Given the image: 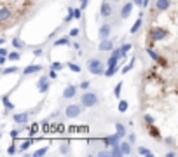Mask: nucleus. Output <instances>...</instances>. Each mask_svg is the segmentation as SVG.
Segmentation results:
<instances>
[{
  "instance_id": "36",
  "label": "nucleus",
  "mask_w": 178,
  "mask_h": 157,
  "mask_svg": "<svg viewBox=\"0 0 178 157\" xmlns=\"http://www.w3.org/2000/svg\"><path fill=\"white\" fill-rule=\"evenodd\" d=\"M45 154H47V147H44V148H39V150H35V152H33V156H35V157L45 156Z\"/></svg>"
},
{
  "instance_id": "13",
  "label": "nucleus",
  "mask_w": 178,
  "mask_h": 157,
  "mask_svg": "<svg viewBox=\"0 0 178 157\" xmlns=\"http://www.w3.org/2000/svg\"><path fill=\"white\" fill-rule=\"evenodd\" d=\"M98 49H99V51H103V53H107V51H112V49H114V40H110V39L101 40V42L98 44Z\"/></svg>"
},
{
  "instance_id": "25",
  "label": "nucleus",
  "mask_w": 178,
  "mask_h": 157,
  "mask_svg": "<svg viewBox=\"0 0 178 157\" xmlns=\"http://www.w3.org/2000/svg\"><path fill=\"white\" fill-rule=\"evenodd\" d=\"M138 154L140 156H147V157H154V154H152L147 147H138Z\"/></svg>"
},
{
  "instance_id": "29",
  "label": "nucleus",
  "mask_w": 178,
  "mask_h": 157,
  "mask_svg": "<svg viewBox=\"0 0 178 157\" xmlns=\"http://www.w3.org/2000/svg\"><path fill=\"white\" fill-rule=\"evenodd\" d=\"M117 61H119V58H117V56L110 54V58L107 59V66H117Z\"/></svg>"
},
{
  "instance_id": "33",
  "label": "nucleus",
  "mask_w": 178,
  "mask_h": 157,
  "mask_svg": "<svg viewBox=\"0 0 178 157\" xmlns=\"http://www.w3.org/2000/svg\"><path fill=\"white\" fill-rule=\"evenodd\" d=\"M120 93H122V82H119L117 86H115V89H114V96H115V98H120Z\"/></svg>"
},
{
  "instance_id": "17",
  "label": "nucleus",
  "mask_w": 178,
  "mask_h": 157,
  "mask_svg": "<svg viewBox=\"0 0 178 157\" xmlns=\"http://www.w3.org/2000/svg\"><path fill=\"white\" fill-rule=\"evenodd\" d=\"M39 72H42L40 65H30V66H26L23 70V75H32V73H39Z\"/></svg>"
},
{
  "instance_id": "2",
  "label": "nucleus",
  "mask_w": 178,
  "mask_h": 157,
  "mask_svg": "<svg viewBox=\"0 0 178 157\" xmlns=\"http://www.w3.org/2000/svg\"><path fill=\"white\" fill-rule=\"evenodd\" d=\"M9 21H14V12H12V9L9 5H2L0 7V23L4 24V28L9 26Z\"/></svg>"
},
{
  "instance_id": "43",
  "label": "nucleus",
  "mask_w": 178,
  "mask_h": 157,
  "mask_svg": "<svg viewBox=\"0 0 178 157\" xmlns=\"http://www.w3.org/2000/svg\"><path fill=\"white\" fill-rule=\"evenodd\" d=\"M143 119H145V122H147V124H154V117H152L150 114H147Z\"/></svg>"
},
{
  "instance_id": "5",
  "label": "nucleus",
  "mask_w": 178,
  "mask_h": 157,
  "mask_svg": "<svg viewBox=\"0 0 178 157\" xmlns=\"http://www.w3.org/2000/svg\"><path fill=\"white\" fill-rule=\"evenodd\" d=\"M80 114H82V103L80 105H68L65 108V115L68 119H75V117H79Z\"/></svg>"
},
{
  "instance_id": "46",
  "label": "nucleus",
  "mask_w": 178,
  "mask_h": 157,
  "mask_svg": "<svg viewBox=\"0 0 178 157\" xmlns=\"http://www.w3.org/2000/svg\"><path fill=\"white\" fill-rule=\"evenodd\" d=\"M33 56H37V58L44 56V51H42V49H35V51H33Z\"/></svg>"
},
{
  "instance_id": "4",
  "label": "nucleus",
  "mask_w": 178,
  "mask_h": 157,
  "mask_svg": "<svg viewBox=\"0 0 178 157\" xmlns=\"http://www.w3.org/2000/svg\"><path fill=\"white\" fill-rule=\"evenodd\" d=\"M98 94L96 93H93V91H86L84 94H82V98H80V103L84 105V107H94V105H98Z\"/></svg>"
},
{
  "instance_id": "6",
  "label": "nucleus",
  "mask_w": 178,
  "mask_h": 157,
  "mask_svg": "<svg viewBox=\"0 0 178 157\" xmlns=\"http://www.w3.org/2000/svg\"><path fill=\"white\" fill-rule=\"evenodd\" d=\"M112 14H114V7H112V4L108 0H105L101 4V7H99V16L101 18H110Z\"/></svg>"
},
{
  "instance_id": "1",
  "label": "nucleus",
  "mask_w": 178,
  "mask_h": 157,
  "mask_svg": "<svg viewBox=\"0 0 178 157\" xmlns=\"http://www.w3.org/2000/svg\"><path fill=\"white\" fill-rule=\"evenodd\" d=\"M169 33H168V30L166 28H162V26H150L148 28V39L150 42H161V40H164L168 37Z\"/></svg>"
},
{
  "instance_id": "41",
  "label": "nucleus",
  "mask_w": 178,
  "mask_h": 157,
  "mask_svg": "<svg viewBox=\"0 0 178 157\" xmlns=\"http://www.w3.org/2000/svg\"><path fill=\"white\" fill-rule=\"evenodd\" d=\"M51 68H54V70H61V68H63V65H61V63H58V61H54V63H53V65H51Z\"/></svg>"
},
{
  "instance_id": "48",
  "label": "nucleus",
  "mask_w": 178,
  "mask_h": 157,
  "mask_svg": "<svg viewBox=\"0 0 178 157\" xmlns=\"http://www.w3.org/2000/svg\"><path fill=\"white\" fill-rule=\"evenodd\" d=\"M82 18V9H75V19H80Z\"/></svg>"
},
{
  "instance_id": "19",
  "label": "nucleus",
  "mask_w": 178,
  "mask_h": 157,
  "mask_svg": "<svg viewBox=\"0 0 178 157\" xmlns=\"http://www.w3.org/2000/svg\"><path fill=\"white\" fill-rule=\"evenodd\" d=\"M141 24H143V16H138V19L135 21V24L131 26V33H138V30L141 28Z\"/></svg>"
},
{
  "instance_id": "37",
  "label": "nucleus",
  "mask_w": 178,
  "mask_h": 157,
  "mask_svg": "<svg viewBox=\"0 0 178 157\" xmlns=\"http://www.w3.org/2000/svg\"><path fill=\"white\" fill-rule=\"evenodd\" d=\"M66 66H68L72 72H75V73H79V72H80V66H79V65H75V63H68Z\"/></svg>"
},
{
  "instance_id": "40",
  "label": "nucleus",
  "mask_w": 178,
  "mask_h": 157,
  "mask_svg": "<svg viewBox=\"0 0 178 157\" xmlns=\"http://www.w3.org/2000/svg\"><path fill=\"white\" fill-rule=\"evenodd\" d=\"M80 89H82V91H86V89H89V82H87V80H82V82H80V86H79Z\"/></svg>"
},
{
  "instance_id": "22",
  "label": "nucleus",
  "mask_w": 178,
  "mask_h": 157,
  "mask_svg": "<svg viewBox=\"0 0 178 157\" xmlns=\"http://www.w3.org/2000/svg\"><path fill=\"white\" fill-rule=\"evenodd\" d=\"M16 72H19V68L14 65V66H7V68H4L2 70V75L5 77V75H11V73H16Z\"/></svg>"
},
{
  "instance_id": "11",
  "label": "nucleus",
  "mask_w": 178,
  "mask_h": 157,
  "mask_svg": "<svg viewBox=\"0 0 178 157\" xmlns=\"http://www.w3.org/2000/svg\"><path fill=\"white\" fill-rule=\"evenodd\" d=\"M147 131H148V135L154 138V140H157V141H161L162 140V135H161V131H159L157 127L154 126V124H147Z\"/></svg>"
},
{
  "instance_id": "52",
  "label": "nucleus",
  "mask_w": 178,
  "mask_h": 157,
  "mask_svg": "<svg viewBox=\"0 0 178 157\" xmlns=\"http://www.w3.org/2000/svg\"><path fill=\"white\" fill-rule=\"evenodd\" d=\"M148 4H150V0H143V4H141V7H148Z\"/></svg>"
},
{
  "instance_id": "15",
  "label": "nucleus",
  "mask_w": 178,
  "mask_h": 157,
  "mask_svg": "<svg viewBox=\"0 0 178 157\" xmlns=\"http://www.w3.org/2000/svg\"><path fill=\"white\" fill-rule=\"evenodd\" d=\"M37 87H39L40 93H45V91H49V80H47V77H42L37 80Z\"/></svg>"
},
{
  "instance_id": "47",
  "label": "nucleus",
  "mask_w": 178,
  "mask_h": 157,
  "mask_svg": "<svg viewBox=\"0 0 178 157\" xmlns=\"http://www.w3.org/2000/svg\"><path fill=\"white\" fill-rule=\"evenodd\" d=\"M37 129H39V126H37V124H33V126H32V129H30V133H28V135H30V136H32V135H35V133H37Z\"/></svg>"
},
{
  "instance_id": "27",
  "label": "nucleus",
  "mask_w": 178,
  "mask_h": 157,
  "mask_svg": "<svg viewBox=\"0 0 178 157\" xmlns=\"http://www.w3.org/2000/svg\"><path fill=\"white\" fill-rule=\"evenodd\" d=\"M59 152H61L63 156H66V154H70V145H68V141H65V143H61V147H59Z\"/></svg>"
},
{
  "instance_id": "39",
  "label": "nucleus",
  "mask_w": 178,
  "mask_h": 157,
  "mask_svg": "<svg viewBox=\"0 0 178 157\" xmlns=\"http://www.w3.org/2000/svg\"><path fill=\"white\" fill-rule=\"evenodd\" d=\"M16 152H18V148H16V145H11V147L7 148V154H9V156H12V154H16Z\"/></svg>"
},
{
  "instance_id": "34",
  "label": "nucleus",
  "mask_w": 178,
  "mask_h": 157,
  "mask_svg": "<svg viewBox=\"0 0 178 157\" xmlns=\"http://www.w3.org/2000/svg\"><path fill=\"white\" fill-rule=\"evenodd\" d=\"M128 110V101L126 99H120L119 101V112H126Z\"/></svg>"
},
{
  "instance_id": "50",
  "label": "nucleus",
  "mask_w": 178,
  "mask_h": 157,
  "mask_svg": "<svg viewBox=\"0 0 178 157\" xmlns=\"http://www.w3.org/2000/svg\"><path fill=\"white\" fill-rule=\"evenodd\" d=\"M128 140H129V141H131V143H135V140H136V136H135V135H133V133H131V135H129V136H128Z\"/></svg>"
},
{
  "instance_id": "55",
  "label": "nucleus",
  "mask_w": 178,
  "mask_h": 157,
  "mask_svg": "<svg viewBox=\"0 0 178 157\" xmlns=\"http://www.w3.org/2000/svg\"><path fill=\"white\" fill-rule=\"evenodd\" d=\"M114 2H120V0H114Z\"/></svg>"
},
{
  "instance_id": "53",
  "label": "nucleus",
  "mask_w": 178,
  "mask_h": 157,
  "mask_svg": "<svg viewBox=\"0 0 178 157\" xmlns=\"http://www.w3.org/2000/svg\"><path fill=\"white\" fill-rule=\"evenodd\" d=\"M133 4H135V5H141V4H143V0H133Z\"/></svg>"
},
{
  "instance_id": "24",
  "label": "nucleus",
  "mask_w": 178,
  "mask_h": 157,
  "mask_svg": "<svg viewBox=\"0 0 178 157\" xmlns=\"http://www.w3.org/2000/svg\"><path fill=\"white\" fill-rule=\"evenodd\" d=\"M110 148H112V156H114V157L124 156V154H122V150H120V143H119V145H114V147H110Z\"/></svg>"
},
{
  "instance_id": "18",
  "label": "nucleus",
  "mask_w": 178,
  "mask_h": 157,
  "mask_svg": "<svg viewBox=\"0 0 178 157\" xmlns=\"http://www.w3.org/2000/svg\"><path fill=\"white\" fill-rule=\"evenodd\" d=\"M120 150H122L124 156H129V154H131V141H129V140H128V141H122V143H120Z\"/></svg>"
},
{
  "instance_id": "51",
  "label": "nucleus",
  "mask_w": 178,
  "mask_h": 157,
  "mask_svg": "<svg viewBox=\"0 0 178 157\" xmlns=\"http://www.w3.org/2000/svg\"><path fill=\"white\" fill-rule=\"evenodd\" d=\"M0 54H2V56H9V53H7V49H4V47L0 49Z\"/></svg>"
},
{
  "instance_id": "20",
  "label": "nucleus",
  "mask_w": 178,
  "mask_h": 157,
  "mask_svg": "<svg viewBox=\"0 0 178 157\" xmlns=\"http://www.w3.org/2000/svg\"><path fill=\"white\" fill-rule=\"evenodd\" d=\"M131 49H133V44H129V42L122 44V45H120V54H122V58H126V54H128Z\"/></svg>"
},
{
  "instance_id": "7",
  "label": "nucleus",
  "mask_w": 178,
  "mask_h": 157,
  "mask_svg": "<svg viewBox=\"0 0 178 157\" xmlns=\"http://www.w3.org/2000/svg\"><path fill=\"white\" fill-rule=\"evenodd\" d=\"M133 7H135L133 0H131V2H126V4L122 5V9H120V19H128L129 14H131V11H133Z\"/></svg>"
},
{
  "instance_id": "16",
  "label": "nucleus",
  "mask_w": 178,
  "mask_h": 157,
  "mask_svg": "<svg viewBox=\"0 0 178 157\" xmlns=\"http://www.w3.org/2000/svg\"><path fill=\"white\" fill-rule=\"evenodd\" d=\"M145 51H147V54L150 56V59H152L154 63H157V59L161 58V56H159V53H157V51L154 49V45H152V42H150V44L147 45V49H145Z\"/></svg>"
},
{
  "instance_id": "45",
  "label": "nucleus",
  "mask_w": 178,
  "mask_h": 157,
  "mask_svg": "<svg viewBox=\"0 0 178 157\" xmlns=\"http://www.w3.org/2000/svg\"><path fill=\"white\" fill-rule=\"evenodd\" d=\"M68 35H70V37H77V35H79V28H72Z\"/></svg>"
},
{
  "instance_id": "28",
  "label": "nucleus",
  "mask_w": 178,
  "mask_h": 157,
  "mask_svg": "<svg viewBox=\"0 0 178 157\" xmlns=\"http://www.w3.org/2000/svg\"><path fill=\"white\" fill-rule=\"evenodd\" d=\"M115 131H117L120 136H126V126H124V124L117 122V124H115Z\"/></svg>"
},
{
  "instance_id": "38",
  "label": "nucleus",
  "mask_w": 178,
  "mask_h": 157,
  "mask_svg": "<svg viewBox=\"0 0 178 157\" xmlns=\"http://www.w3.org/2000/svg\"><path fill=\"white\" fill-rule=\"evenodd\" d=\"M157 63H159V66H162V68H166V66H168V59L164 58V56H161V58L157 59Z\"/></svg>"
},
{
  "instance_id": "9",
  "label": "nucleus",
  "mask_w": 178,
  "mask_h": 157,
  "mask_svg": "<svg viewBox=\"0 0 178 157\" xmlns=\"http://www.w3.org/2000/svg\"><path fill=\"white\" fill-rule=\"evenodd\" d=\"M110 33H112V26L110 24H101L99 26V32H98V35H99V40H105V39H108L110 37Z\"/></svg>"
},
{
  "instance_id": "23",
  "label": "nucleus",
  "mask_w": 178,
  "mask_h": 157,
  "mask_svg": "<svg viewBox=\"0 0 178 157\" xmlns=\"http://www.w3.org/2000/svg\"><path fill=\"white\" fill-rule=\"evenodd\" d=\"M32 140H25V141H21V145H19V152H26L30 147H32Z\"/></svg>"
},
{
  "instance_id": "3",
  "label": "nucleus",
  "mask_w": 178,
  "mask_h": 157,
  "mask_svg": "<svg viewBox=\"0 0 178 157\" xmlns=\"http://www.w3.org/2000/svg\"><path fill=\"white\" fill-rule=\"evenodd\" d=\"M87 70L93 75H105V68H103V65L98 58H91L87 61Z\"/></svg>"
},
{
  "instance_id": "54",
  "label": "nucleus",
  "mask_w": 178,
  "mask_h": 157,
  "mask_svg": "<svg viewBox=\"0 0 178 157\" xmlns=\"http://www.w3.org/2000/svg\"><path fill=\"white\" fill-rule=\"evenodd\" d=\"M175 156H177L175 152H168V154H166V157H175Z\"/></svg>"
},
{
  "instance_id": "8",
  "label": "nucleus",
  "mask_w": 178,
  "mask_h": 157,
  "mask_svg": "<svg viewBox=\"0 0 178 157\" xmlns=\"http://www.w3.org/2000/svg\"><path fill=\"white\" fill-rule=\"evenodd\" d=\"M120 135L119 133H115V135H112V136H107L103 138V145L105 147H114V145H119V140H120Z\"/></svg>"
},
{
  "instance_id": "12",
  "label": "nucleus",
  "mask_w": 178,
  "mask_h": 157,
  "mask_svg": "<svg viewBox=\"0 0 178 157\" xmlns=\"http://www.w3.org/2000/svg\"><path fill=\"white\" fill-rule=\"evenodd\" d=\"M169 5H171L169 0H156V4H154V7H156L157 12H164V11H168Z\"/></svg>"
},
{
  "instance_id": "14",
  "label": "nucleus",
  "mask_w": 178,
  "mask_h": 157,
  "mask_svg": "<svg viewBox=\"0 0 178 157\" xmlns=\"http://www.w3.org/2000/svg\"><path fill=\"white\" fill-rule=\"evenodd\" d=\"M77 94V86H74V84H70V86H66L65 87V91H63V98H74Z\"/></svg>"
},
{
  "instance_id": "44",
  "label": "nucleus",
  "mask_w": 178,
  "mask_h": 157,
  "mask_svg": "<svg viewBox=\"0 0 178 157\" xmlns=\"http://www.w3.org/2000/svg\"><path fill=\"white\" fill-rule=\"evenodd\" d=\"M56 77H58V70L51 68V72H49V78H56Z\"/></svg>"
},
{
  "instance_id": "35",
  "label": "nucleus",
  "mask_w": 178,
  "mask_h": 157,
  "mask_svg": "<svg viewBox=\"0 0 178 157\" xmlns=\"http://www.w3.org/2000/svg\"><path fill=\"white\" fill-rule=\"evenodd\" d=\"M135 61H136V58H133V59H131V63H129L128 66H124V68H122V73H124V75H126V73H128L133 66H135Z\"/></svg>"
},
{
  "instance_id": "32",
  "label": "nucleus",
  "mask_w": 178,
  "mask_h": 157,
  "mask_svg": "<svg viewBox=\"0 0 178 157\" xmlns=\"http://www.w3.org/2000/svg\"><path fill=\"white\" fill-rule=\"evenodd\" d=\"M12 47H14V49H23V47H25V44H23L18 37H14V39H12Z\"/></svg>"
},
{
  "instance_id": "42",
  "label": "nucleus",
  "mask_w": 178,
  "mask_h": 157,
  "mask_svg": "<svg viewBox=\"0 0 178 157\" xmlns=\"http://www.w3.org/2000/svg\"><path fill=\"white\" fill-rule=\"evenodd\" d=\"M19 129H12V131H11V138H12V140H16V138L19 136Z\"/></svg>"
},
{
  "instance_id": "21",
  "label": "nucleus",
  "mask_w": 178,
  "mask_h": 157,
  "mask_svg": "<svg viewBox=\"0 0 178 157\" xmlns=\"http://www.w3.org/2000/svg\"><path fill=\"white\" fill-rule=\"evenodd\" d=\"M2 101H4L5 110H14V107H16V105H12V103L9 101V94H4V96H2Z\"/></svg>"
},
{
  "instance_id": "30",
  "label": "nucleus",
  "mask_w": 178,
  "mask_h": 157,
  "mask_svg": "<svg viewBox=\"0 0 178 157\" xmlns=\"http://www.w3.org/2000/svg\"><path fill=\"white\" fill-rule=\"evenodd\" d=\"M115 72H117V66H107L105 77H112V75H115Z\"/></svg>"
},
{
  "instance_id": "49",
  "label": "nucleus",
  "mask_w": 178,
  "mask_h": 157,
  "mask_svg": "<svg viewBox=\"0 0 178 157\" xmlns=\"http://www.w3.org/2000/svg\"><path fill=\"white\" fill-rule=\"evenodd\" d=\"M79 2H80V9H86L87 4H89V0H79Z\"/></svg>"
},
{
  "instance_id": "10",
  "label": "nucleus",
  "mask_w": 178,
  "mask_h": 157,
  "mask_svg": "<svg viewBox=\"0 0 178 157\" xmlns=\"http://www.w3.org/2000/svg\"><path fill=\"white\" fill-rule=\"evenodd\" d=\"M30 112H23V114H14L12 115V120L16 122V124H26L28 122V119H30Z\"/></svg>"
},
{
  "instance_id": "31",
  "label": "nucleus",
  "mask_w": 178,
  "mask_h": 157,
  "mask_svg": "<svg viewBox=\"0 0 178 157\" xmlns=\"http://www.w3.org/2000/svg\"><path fill=\"white\" fill-rule=\"evenodd\" d=\"M9 61H19V58H21V54L18 53V51H12V53H9Z\"/></svg>"
},
{
  "instance_id": "26",
  "label": "nucleus",
  "mask_w": 178,
  "mask_h": 157,
  "mask_svg": "<svg viewBox=\"0 0 178 157\" xmlns=\"http://www.w3.org/2000/svg\"><path fill=\"white\" fill-rule=\"evenodd\" d=\"M54 45H70V37H63V39H58L54 42Z\"/></svg>"
}]
</instances>
